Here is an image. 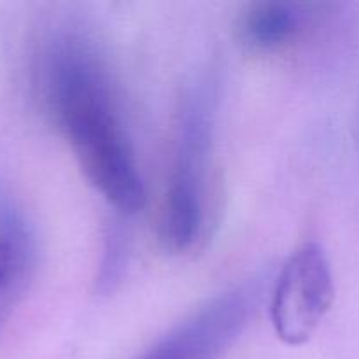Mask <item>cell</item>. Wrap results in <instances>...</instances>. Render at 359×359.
Returning a JSON list of instances; mask_svg holds the SVG:
<instances>
[{"mask_svg":"<svg viewBox=\"0 0 359 359\" xmlns=\"http://www.w3.org/2000/svg\"><path fill=\"white\" fill-rule=\"evenodd\" d=\"M39 88L84 177L123 214L146 203L132 142L116 90L93 42L72 30L53 34L39 58Z\"/></svg>","mask_w":359,"mask_h":359,"instance_id":"1","label":"cell"},{"mask_svg":"<svg viewBox=\"0 0 359 359\" xmlns=\"http://www.w3.org/2000/svg\"><path fill=\"white\" fill-rule=\"evenodd\" d=\"M214 130V95L198 84L184 95L177 114L174 160L163 196L158 237L168 252H186L203 230V181Z\"/></svg>","mask_w":359,"mask_h":359,"instance_id":"2","label":"cell"},{"mask_svg":"<svg viewBox=\"0 0 359 359\" xmlns=\"http://www.w3.org/2000/svg\"><path fill=\"white\" fill-rule=\"evenodd\" d=\"M335 300L332 265L319 244H304L283 265L270 304L276 335L286 346L307 342Z\"/></svg>","mask_w":359,"mask_h":359,"instance_id":"3","label":"cell"},{"mask_svg":"<svg viewBox=\"0 0 359 359\" xmlns=\"http://www.w3.org/2000/svg\"><path fill=\"white\" fill-rule=\"evenodd\" d=\"M255 307V287H233L207 302L137 359H217L241 337Z\"/></svg>","mask_w":359,"mask_h":359,"instance_id":"4","label":"cell"},{"mask_svg":"<svg viewBox=\"0 0 359 359\" xmlns=\"http://www.w3.org/2000/svg\"><path fill=\"white\" fill-rule=\"evenodd\" d=\"M37 245L20 207L0 191V333L34 277Z\"/></svg>","mask_w":359,"mask_h":359,"instance_id":"5","label":"cell"},{"mask_svg":"<svg viewBox=\"0 0 359 359\" xmlns=\"http://www.w3.org/2000/svg\"><path fill=\"white\" fill-rule=\"evenodd\" d=\"M305 25L304 11L290 2H252L235 21V39L256 55L283 51L293 44Z\"/></svg>","mask_w":359,"mask_h":359,"instance_id":"6","label":"cell"},{"mask_svg":"<svg viewBox=\"0 0 359 359\" xmlns=\"http://www.w3.org/2000/svg\"><path fill=\"white\" fill-rule=\"evenodd\" d=\"M125 244L123 235L118 230H111L105 237L104 259H102L100 273H98V287L100 291H112L119 283L123 266H125Z\"/></svg>","mask_w":359,"mask_h":359,"instance_id":"7","label":"cell"}]
</instances>
